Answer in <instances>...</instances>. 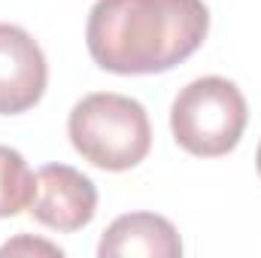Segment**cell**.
Masks as SVG:
<instances>
[{
	"instance_id": "obj_1",
	"label": "cell",
	"mask_w": 261,
	"mask_h": 258,
	"mask_svg": "<svg viewBox=\"0 0 261 258\" xmlns=\"http://www.w3.org/2000/svg\"><path fill=\"white\" fill-rule=\"evenodd\" d=\"M206 31L203 0H97L88 12L85 46L107 73L152 76L192 58Z\"/></svg>"
},
{
	"instance_id": "obj_5",
	"label": "cell",
	"mask_w": 261,
	"mask_h": 258,
	"mask_svg": "<svg viewBox=\"0 0 261 258\" xmlns=\"http://www.w3.org/2000/svg\"><path fill=\"white\" fill-rule=\"evenodd\" d=\"M49 64L40 43L18 24L0 21V116H18L46 94Z\"/></svg>"
},
{
	"instance_id": "obj_2",
	"label": "cell",
	"mask_w": 261,
	"mask_h": 258,
	"mask_svg": "<svg viewBox=\"0 0 261 258\" xmlns=\"http://www.w3.org/2000/svg\"><path fill=\"white\" fill-rule=\"evenodd\" d=\"M73 149L94 167L122 173L137 167L152 149V125L146 107L116 91L85 94L67 119Z\"/></svg>"
},
{
	"instance_id": "obj_4",
	"label": "cell",
	"mask_w": 261,
	"mask_h": 258,
	"mask_svg": "<svg viewBox=\"0 0 261 258\" xmlns=\"http://www.w3.org/2000/svg\"><path fill=\"white\" fill-rule=\"evenodd\" d=\"M28 213L52 231H82L97 213V189L70 164H46L34 173V197Z\"/></svg>"
},
{
	"instance_id": "obj_7",
	"label": "cell",
	"mask_w": 261,
	"mask_h": 258,
	"mask_svg": "<svg viewBox=\"0 0 261 258\" xmlns=\"http://www.w3.org/2000/svg\"><path fill=\"white\" fill-rule=\"evenodd\" d=\"M34 197V173L21 152L0 146V219L18 216Z\"/></svg>"
},
{
	"instance_id": "obj_9",
	"label": "cell",
	"mask_w": 261,
	"mask_h": 258,
	"mask_svg": "<svg viewBox=\"0 0 261 258\" xmlns=\"http://www.w3.org/2000/svg\"><path fill=\"white\" fill-rule=\"evenodd\" d=\"M255 167H258V176H261V143H258V152H255Z\"/></svg>"
},
{
	"instance_id": "obj_6",
	"label": "cell",
	"mask_w": 261,
	"mask_h": 258,
	"mask_svg": "<svg viewBox=\"0 0 261 258\" xmlns=\"http://www.w3.org/2000/svg\"><path fill=\"white\" fill-rule=\"evenodd\" d=\"M100 258H179L182 255V240L179 231L173 228L170 219L158 213H128L119 216L100 237L97 243Z\"/></svg>"
},
{
	"instance_id": "obj_3",
	"label": "cell",
	"mask_w": 261,
	"mask_h": 258,
	"mask_svg": "<svg viewBox=\"0 0 261 258\" xmlns=\"http://www.w3.org/2000/svg\"><path fill=\"white\" fill-rule=\"evenodd\" d=\"M246 122V97L225 76H200L189 82L170 107L173 140L197 158H219L234 152Z\"/></svg>"
},
{
	"instance_id": "obj_8",
	"label": "cell",
	"mask_w": 261,
	"mask_h": 258,
	"mask_svg": "<svg viewBox=\"0 0 261 258\" xmlns=\"http://www.w3.org/2000/svg\"><path fill=\"white\" fill-rule=\"evenodd\" d=\"M18 252H43V255H61V249L55 243H46V240H31L28 234L9 240L0 246V255H18Z\"/></svg>"
}]
</instances>
